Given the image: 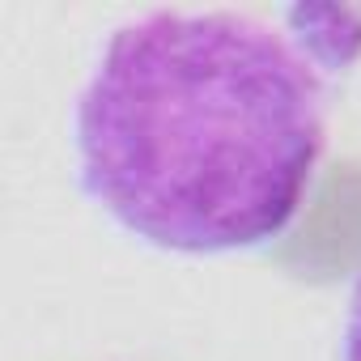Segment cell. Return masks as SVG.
Masks as SVG:
<instances>
[{
  "label": "cell",
  "mask_w": 361,
  "mask_h": 361,
  "mask_svg": "<svg viewBox=\"0 0 361 361\" xmlns=\"http://www.w3.org/2000/svg\"><path fill=\"white\" fill-rule=\"evenodd\" d=\"M327 149L319 64L234 9L123 22L73 106L77 183L123 234L170 255L276 243Z\"/></svg>",
  "instance_id": "6da1fadb"
},
{
  "label": "cell",
  "mask_w": 361,
  "mask_h": 361,
  "mask_svg": "<svg viewBox=\"0 0 361 361\" xmlns=\"http://www.w3.org/2000/svg\"><path fill=\"white\" fill-rule=\"evenodd\" d=\"M340 361H361V272L348 289V314H344V340H340Z\"/></svg>",
  "instance_id": "7a4b0ae2"
}]
</instances>
